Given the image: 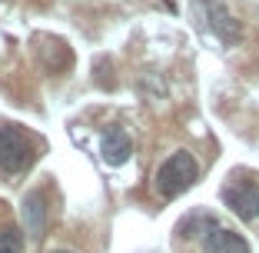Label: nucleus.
Returning <instances> with one entry per match:
<instances>
[{
	"instance_id": "nucleus-7",
	"label": "nucleus",
	"mask_w": 259,
	"mask_h": 253,
	"mask_svg": "<svg viewBox=\"0 0 259 253\" xmlns=\"http://www.w3.org/2000/svg\"><path fill=\"white\" fill-rule=\"evenodd\" d=\"M23 227H27L30 237H40L44 227H47V200H44L40 190H33V193L23 197Z\"/></svg>"
},
{
	"instance_id": "nucleus-5",
	"label": "nucleus",
	"mask_w": 259,
	"mask_h": 253,
	"mask_svg": "<svg viewBox=\"0 0 259 253\" xmlns=\"http://www.w3.org/2000/svg\"><path fill=\"white\" fill-rule=\"evenodd\" d=\"M100 154H103V160L110 163V167H123V163L130 160V154H133V140H130L126 130H107L103 133V140H100Z\"/></svg>"
},
{
	"instance_id": "nucleus-2",
	"label": "nucleus",
	"mask_w": 259,
	"mask_h": 253,
	"mask_svg": "<svg viewBox=\"0 0 259 253\" xmlns=\"http://www.w3.org/2000/svg\"><path fill=\"white\" fill-rule=\"evenodd\" d=\"M33 163V140L20 130L4 123L0 127V170L4 173H20Z\"/></svg>"
},
{
	"instance_id": "nucleus-8",
	"label": "nucleus",
	"mask_w": 259,
	"mask_h": 253,
	"mask_svg": "<svg viewBox=\"0 0 259 253\" xmlns=\"http://www.w3.org/2000/svg\"><path fill=\"white\" fill-rule=\"evenodd\" d=\"M0 253H20V233L4 230V237H0Z\"/></svg>"
},
{
	"instance_id": "nucleus-4",
	"label": "nucleus",
	"mask_w": 259,
	"mask_h": 253,
	"mask_svg": "<svg viewBox=\"0 0 259 253\" xmlns=\"http://www.w3.org/2000/svg\"><path fill=\"white\" fill-rule=\"evenodd\" d=\"M206 20H209V30H213L226 47H233V44L243 40V27H239V20L229 14L223 4H216V0H206Z\"/></svg>"
},
{
	"instance_id": "nucleus-3",
	"label": "nucleus",
	"mask_w": 259,
	"mask_h": 253,
	"mask_svg": "<svg viewBox=\"0 0 259 253\" xmlns=\"http://www.w3.org/2000/svg\"><path fill=\"white\" fill-rule=\"evenodd\" d=\"M223 203H226L243 223L259 220V184L256 180H246V176L226 180V187H223Z\"/></svg>"
},
{
	"instance_id": "nucleus-6",
	"label": "nucleus",
	"mask_w": 259,
	"mask_h": 253,
	"mask_svg": "<svg viewBox=\"0 0 259 253\" xmlns=\"http://www.w3.org/2000/svg\"><path fill=\"white\" fill-rule=\"evenodd\" d=\"M203 253H249V243H246L236 230L213 227V230L203 237Z\"/></svg>"
},
{
	"instance_id": "nucleus-9",
	"label": "nucleus",
	"mask_w": 259,
	"mask_h": 253,
	"mask_svg": "<svg viewBox=\"0 0 259 253\" xmlns=\"http://www.w3.org/2000/svg\"><path fill=\"white\" fill-rule=\"evenodd\" d=\"M54 253H73V250H54Z\"/></svg>"
},
{
	"instance_id": "nucleus-1",
	"label": "nucleus",
	"mask_w": 259,
	"mask_h": 253,
	"mask_svg": "<svg viewBox=\"0 0 259 253\" xmlns=\"http://www.w3.org/2000/svg\"><path fill=\"white\" fill-rule=\"evenodd\" d=\"M196 176H199V167H196V160H193V154L190 150H176V154H169L166 160L160 163V170H156V190H160V197L176 200L180 193H186L196 184Z\"/></svg>"
}]
</instances>
